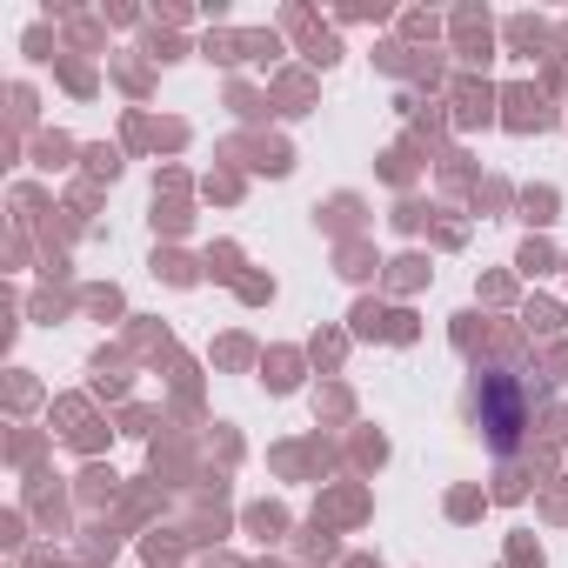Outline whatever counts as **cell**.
Here are the masks:
<instances>
[{"instance_id": "obj_1", "label": "cell", "mask_w": 568, "mask_h": 568, "mask_svg": "<svg viewBox=\"0 0 568 568\" xmlns=\"http://www.w3.org/2000/svg\"><path fill=\"white\" fill-rule=\"evenodd\" d=\"M475 422L488 428V448L495 455H515V442H521V428H528V402H521V382L515 375H481L475 382Z\"/></svg>"}]
</instances>
